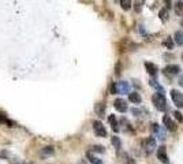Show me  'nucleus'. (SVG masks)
<instances>
[{"instance_id":"obj_24","label":"nucleus","mask_w":183,"mask_h":164,"mask_svg":"<svg viewBox=\"0 0 183 164\" xmlns=\"http://www.w3.org/2000/svg\"><path fill=\"white\" fill-rule=\"evenodd\" d=\"M164 45H165L168 49H172L174 48V40H172L171 37H167V40L164 41Z\"/></svg>"},{"instance_id":"obj_1","label":"nucleus","mask_w":183,"mask_h":164,"mask_svg":"<svg viewBox=\"0 0 183 164\" xmlns=\"http://www.w3.org/2000/svg\"><path fill=\"white\" fill-rule=\"evenodd\" d=\"M130 90V85L124 81H120V82H115L112 84L111 86V93L112 94H123V93H128Z\"/></svg>"},{"instance_id":"obj_16","label":"nucleus","mask_w":183,"mask_h":164,"mask_svg":"<svg viewBox=\"0 0 183 164\" xmlns=\"http://www.w3.org/2000/svg\"><path fill=\"white\" fill-rule=\"evenodd\" d=\"M0 123H1V124H6L7 127H12V126L15 124L14 122H11V120L8 119V118L4 115V114H0Z\"/></svg>"},{"instance_id":"obj_22","label":"nucleus","mask_w":183,"mask_h":164,"mask_svg":"<svg viewBox=\"0 0 183 164\" xmlns=\"http://www.w3.org/2000/svg\"><path fill=\"white\" fill-rule=\"evenodd\" d=\"M120 6L124 11H127L131 8V0H120Z\"/></svg>"},{"instance_id":"obj_10","label":"nucleus","mask_w":183,"mask_h":164,"mask_svg":"<svg viewBox=\"0 0 183 164\" xmlns=\"http://www.w3.org/2000/svg\"><path fill=\"white\" fill-rule=\"evenodd\" d=\"M157 159H159L161 163L164 164H168L170 163V160H168V155H167V149H165V146H160L159 149H157Z\"/></svg>"},{"instance_id":"obj_17","label":"nucleus","mask_w":183,"mask_h":164,"mask_svg":"<svg viewBox=\"0 0 183 164\" xmlns=\"http://www.w3.org/2000/svg\"><path fill=\"white\" fill-rule=\"evenodd\" d=\"M94 111H96V114H97L99 116H103L104 111H105V104H104V103H97L96 107H94Z\"/></svg>"},{"instance_id":"obj_15","label":"nucleus","mask_w":183,"mask_h":164,"mask_svg":"<svg viewBox=\"0 0 183 164\" xmlns=\"http://www.w3.org/2000/svg\"><path fill=\"white\" fill-rule=\"evenodd\" d=\"M108 122H109V124H111V127L113 131H119V124H118V120H116L115 115H109Z\"/></svg>"},{"instance_id":"obj_12","label":"nucleus","mask_w":183,"mask_h":164,"mask_svg":"<svg viewBox=\"0 0 183 164\" xmlns=\"http://www.w3.org/2000/svg\"><path fill=\"white\" fill-rule=\"evenodd\" d=\"M53 153H55V148H53V146H45V148L41 149L40 156L41 157H47V156H52Z\"/></svg>"},{"instance_id":"obj_18","label":"nucleus","mask_w":183,"mask_h":164,"mask_svg":"<svg viewBox=\"0 0 183 164\" xmlns=\"http://www.w3.org/2000/svg\"><path fill=\"white\" fill-rule=\"evenodd\" d=\"M112 145H113V148L118 151V152H120V149H122V141H120L119 137H112Z\"/></svg>"},{"instance_id":"obj_13","label":"nucleus","mask_w":183,"mask_h":164,"mask_svg":"<svg viewBox=\"0 0 183 164\" xmlns=\"http://www.w3.org/2000/svg\"><path fill=\"white\" fill-rule=\"evenodd\" d=\"M159 16H160V19H161V22H167V21L170 19V12H168V8L167 7L161 8L160 12H159Z\"/></svg>"},{"instance_id":"obj_30","label":"nucleus","mask_w":183,"mask_h":164,"mask_svg":"<svg viewBox=\"0 0 183 164\" xmlns=\"http://www.w3.org/2000/svg\"><path fill=\"white\" fill-rule=\"evenodd\" d=\"M182 59H183V53H182Z\"/></svg>"},{"instance_id":"obj_8","label":"nucleus","mask_w":183,"mask_h":164,"mask_svg":"<svg viewBox=\"0 0 183 164\" xmlns=\"http://www.w3.org/2000/svg\"><path fill=\"white\" fill-rule=\"evenodd\" d=\"M163 123H164V126H165V129L170 130V131H176V129H178L176 122H174V120H172L168 115H165L163 118Z\"/></svg>"},{"instance_id":"obj_3","label":"nucleus","mask_w":183,"mask_h":164,"mask_svg":"<svg viewBox=\"0 0 183 164\" xmlns=\"http://www.w3.org/2000/svg\"><path fill=\"white\" fill-rule=\"evenodd\" d=\"M156 146L157 145H156V140L153 137H148V138H145L142 141V149H143V152H145V155H152V153L155 152Z\"/></svg>"},{"instance_id":"obj_14","label":"nucleus","mask_w":183,"mask_h":164,"mask_svg":"<svg viewBox=\"0 0 183 164\" xmlns=\"http://www.w3.org/2000/svg\"><path fill=\"white\" fill-rule=\"evenodd\" d=\"M128 100L131 101V103H134V104H139V103L142 101V99H141V96H139V93L133 92V93L128 94Z\"/></svg>"},{"instance_id":"obj_9","label":"nucleus","mask_w":183,"mask_h":164,"mask_svg":"<svg viewBox=\"0 0 183 164\" xmlns=\"http://www.w3.org/2000/svg\"><path fill=\"white\" fill-rule=\"evenodd\" d=\"M113 107H115L116 111H119V112H126L128 108L127 103H126L124 99H116V100L113 101Z\"/></svg>"},{"instance_id":"obj_28","label":"nucleus","mask_w":183,"mask_h":164,"mask_svg":"<svg viewBox=\"0 0 183 164\" xmlns=\"http://www.w3.org/2000/svg\"><path fill=\"white\" fill-rule=\"evenodd\" d=\"M164 3H165V7H170V4H171V0H164Z\"/></svg>"},{"instance_id":"obj_21","label":"nucleus","mask_w":183,"mask_h":164,"mask_svg":"<svg viewBox=\"0 0 183 164\" xmlns=\"http://www.w3.org/2000/svg\"><path fill=\"white\" fill-rule=\"evenodd\" d=\"M175 12H176V15L183 16V1H178L175 4Z\"/></svg>"},{"instance_id":"obj_2","label":"nucleus","mask_w":183,"mask_h":164,"mask_svg":"<svg viewBox=\"0 0 183 164\" xmlns=\"http://www.w3.org/2000/svg\"><path fill=\"white\" fill-rule=\"evenodd\" d=\"M152 101H153L155 107L159 109V111H165V108H167V100H165V97H164L163 93H156V94H153Z\"/></svg>"},{"instance_id":"obj_19","label":"nucleus","mask_w":183,"mask_h":164,"mask_svg":"<svg viewBox=\"0 0 183 164\" xmlns=\"http://www.w3.org/2000/svg\"><path fill=\"white\" fill-rule=\"evenodd\" d=\"M145 1H146V0H135V3H134V11H135V12H141V11H142Z\"/></svg>"},{"instance_id":"obj_20","label":"nucleus","mask_w":183,"mask_h":164,"mask_svg":"<svg viewBox=\"0 0 183 164\" xmlns=\"http://www.w3.org/2000/svg\"><path fill=\"white\" fill-rule=\"evenodd\" d=\"M175 43L178 45H183V32L182 30H178L175 33Z\"/></svg>"},{"instance_id":"obj_5","label":"nucleus","mask_w":183,"mask_h":164,"mask_svg":"<svg viewBox=\"0 0 183 164\" xmlns=\"http://www.w3.org/2000/svg\"><path fill=\"white\" fill-rule=\"evenodd\" d=\"M93 131H94V134L97 137H101V138L107 137V130H105L104 124L100 120H94L93 122Z\"/></svg>"},{"instance_id":"obj_23","label":"nucleus","mask_w":183,"mask_h":164,"mask_svg":"<svg viewBox=\"0 0 183 164\" xmlns=\"http://www.w3.org/2000/svg\"><path fill=\"white\" fill-rule=\"evenodd\" d=\"M88 159H89V161H90V163H93V164H101V160H99V159H97L96 156H93L90 152L88 153Z\"/></svg>"},{"instance_id":"obj_29","label":"nucleus","mask_w":183,"mask_h":164,"mask_svg":"<svg viewBox=\"0 0 183 164\" xmlns=\"http://www.w3.org/2000/svg\"><path fill=\"white\" fill-rule=\"evenodd\" d=\"M180 85H182V86H183V78H182V80H180Z\"/></svg>"},{"instance_id":"obj_4","label":"nucleus","mask_w":183,"mask_h":164,"mask_svg":"<svg viewBox=\"0 0 183 164\" xmlns=\"http://www.w3.org/2000/svg\"><path fill=\"white\" fill-rule=\"evenodd\" d=\"M152 134H153V137H155V140L157 138L159 141H165V138H167L165 129H163L159 123H153V124H152Z\"/></svg>"},{"instance_id":"obj_26","label":"nucleus","mask_w":183,"mask_h":164,"mask_svg":"<svg viewBox=\"0 0 183 164\" xmlns=\"http://www.w3.org/2000/svg\"><path fill=\"white\" fill-rule=\"evenodd\" d=\"M123 160L126 161V163H127V164H135V163H134V161H133V160H130V157H128V155H126V153H124V155H123Z\"/></svg>"},{"instance_id":"obj_11","label":"nucleus","mask_w":183,"mask_h":164,"mask_svg":"<svg viewBox=\"0 0 183 164\" xmlns=\"http://www.w3.org/2000/svg\"><path fill=\"white\" fill-rule=\"evenodd\" d=\"M145 70L148 71V74H149V75L155 77V75H157L159 67H157L155 63H150V62H148V63H145Z\"/></svg>"},{"instance_id":"obj_7","label":"nucleus","mask_w":183,"mask_h":164,"mask_svg":"<svg viewBox=\"0 0 183 164\" xmlns=\"http://www.w3.org/2000/svg\"><path fill=\"white\" fill-rule=\"evenodd\" d=\"M164 72V75L165 77H174V75H178L180 72V67L178 66V64H170V66H167V67L163 70Z\"/></svg>"},{"instance_id":"obj_6","label":"nucleus","mask_w":183,"mask_h":164,"mask_svg":"<svg viewBox=\"0 0 183 164\" xmlns=\"http://www.w3.org/2000/svg\"><path fill=\"white\" fill-rule=\"evenodd\" d=\"M171 99L174 101V104L179 108H183V93L176 90V89H172L171 90Z\"/></svg>"},{"instance_id":"obj_25","label":"nucleus","mask_w":183,"mask_h":164,"mask_svg":"<svg viewBox=\"0 0 183 164\" xmlns=\"http://www.w3.org/2000/svg\"><path fill=\"white\" fill-rule=\"evenodd\" d=\"M92 151H94V152H100V153H103L105 149H104V146H100V145H96V146H93L92 148Z\"/></svg>"},{"instance_id":"obj_27","label":"nucleus","mask_w":183,"mask_h":164,"mask_svg":"<svg viewBox=\"0 0 183 164\" xmlns=\"http://www.w3.org/2000/svg\"><path fill=\"white\" fill-rule=\"evenodd\" d=\"M175 116H176V119L179 120V122H182V120H183V116H182V114H180L179 111H176V112H175Z\"/></svg>"}]
</instances>
